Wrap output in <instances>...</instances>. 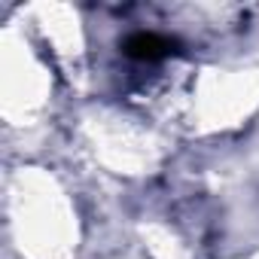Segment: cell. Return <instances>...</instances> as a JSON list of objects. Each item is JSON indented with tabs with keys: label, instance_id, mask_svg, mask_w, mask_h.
<instances>
[{
	"label": "cell",
	"instance_id": "6da1fadb",
	"mask_svg": "<svg viewBox=\"0 0 259 259\" xmlns=\"http://www.w3.org/2000/svg\"><path fill=\"white\" fill-rule=\"evenodd\" d=\"M122 52L135 61H165L180 52V43L171 37H162L156 31H138L122 40Z\"/></svg>",
	"mask_w": 259,
	"mask_h": 259
}]
</instances>
